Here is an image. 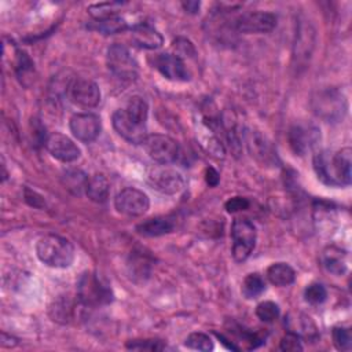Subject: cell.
Listing matches in <instances>:
<instances>
[{
    "mask_svg": "<svg viewBox=\"0 0 352 352\" xmlns=\"http://www.w3.org/2000/svg\"><path fill=\"white\" fill-rule=\"evenodd\" d=\"M352 150L344 147L337 153L322 151L314 155V169L320 182L327 186L351 184Z\"/></svg>",
    "mask_w": 352,
    "mask_h": 352,
    "instance_id": "1",
    "label": "cell"
},
{
    "mask_svg": "<svg viewBox=\"0 0 352 352\" xmlns=\"http://www.w3.org/2000/svg\"><path fill=\"white\" fill-rule=\"evenodd\" d=\"M36 254L48 267L67 268L74 260V246L63 236L48 234L37 241Z\"/></svg>",
    "mask_w": 352,
    "mask_h": 352,
    "instance_id": "2",
    "label": "cell"
},
{
    "mask_svg": "<svg viewBox=\"0 0 352 352\" xmlns=\"http://www.w3.org/2000/svg\"><path fill=\"white\" fill-rule=\"evenodd\" d=\"M77 297L85 307H102L113 301L111 287L96 274L85 272L77 282Z\"/></svg>",
    "mask_w": 352,
    "mask_h": 352,
    "instance_id": "3",
    "label": "cell"
},
{
    "mask_svg": "<svg viewBox=\"0 0 352 352\" xmlns=\"http://www.w3.org/2000/svg\"><path fill=\"white\" fill-rule=\"evenodd\" d=\"M312 109L318 117L327 122H336L344 117L346 111V102L340 91L327 88L319 91L312 98Z\"/></svg>",
    "mask_w": 352,
    "mask_h": 352,
    "instance_id": "4",
    "label": "cell"
},
{
    "mask_svg": "<svg viewBox=\"0 0 352 352\" xmlns=\"http://www.w3.org/2000/svg\"><path fill=\"white\" fill-rule=\"evenodd\" d=\"M232 257L235 261H245L256 246V227L248 219H235L231 227Z\"/></svg>",
    "mask_w": 352,
    "mask_h": 352,
    "instance_id": "5",
    "label": "cell"
},
{
    "mask_svg": "<svg viewBox=\"0 0 352 352\" xmlns=\"http://www.w3.org/2000/svg\"><path fill=\"white\" fill-rule=\"evenodd\" d=\"M144 150L148 157L161 165L172 164L179 157V144L175 139L161 133L147 135L143 142Z\"/></svg>",
    "mask_w": 352,
    "mask_h": 352,
    "instance_id": "6",
    "label": "cell"
},
{
    "mask_svg": "<svg viewBox=\"0 0 352 352\" xmlns=\"http://www.w3.org/2000/svg\"><path fill=\"white\" fill-rule=\"evenodd\" d=\"M147 182L153 188L162 194H176L183 186L182 175L168 165H153L147 169Z\"/></svg>",
    "mask_w": 352,
    "mask_h": 352,
    "instance_id": "7",
    "label": "cell"
},
{
    "mask_svg": "<svg viewBox=\"0 0 352 352\" xmlns=\"http://www.w3.org/2000/svg\"><path fill=\"white\" fill-rule=\"evenodd\" d=\"M107 67L118 78L133 80L138 76V63L121 44H113L107 50Z\"/></svg>",
    "mask_w": 352,
    "mask_h": 352,
    "instance_id": "8",
    "label": "cell"
},
{
    "mask_svg": "<svg viewBox=\"0 0 352 352\" xmlns=\"http://www.w3.org/2000/svg\"><path fill=\"white\" fill-rule=\"evenodd\" d=\"M114 208L118 213L136 217L144 214L150 208V199L146 192L135 187H125L114 198Z\"/></svg>",
    "mask_w": 352,
    "mask_h": 352,
    "instance_id": "9",
    "label": "cell"
},
{
    "mask_svg": "<svg viewBox=\"0 0 352 352\" xmlns=\"http://www.w3.org/2000/svg\"><path fill=\"white\" fill-rule=\"evenodd\" d=\"M113 126L116 132L132 144H143L147 138L146 122H142L132 117L125 109H118L113 114Z\"/></svg>",
    "mask_w": 352,
    "mask_h": 352,
    "instance_id": "10",
    "label": "cell"
},
{
    "mask_svg": "<svg viewBox=\"0 0 352 352\" xmlns=\"http://www.w3.org/2000/svg\"><path fill=\"white\" fill-rule=\"evenodd\" d=\"M69 98L78 107L92 109L100 102V89L89 78H76L69 85Z\"/></svg>",
    "mask_w": 352,
    "mask_h": 352,
    "instance_id": "11",
    "label": "cell"
},
{
    "mask_svg": "<svg viewBox=\"0 0 352 352\" xmlns=\"http://www.w3.org/2000/svg\"><path fill=\"white\" fill-rule=\"evenodd\" d=\"M70 131L73 136L82 142L91 143L94 142L100 133V118L92 113H77L70 118L69 122Z\"/></svg>",
    "mask_w": 352,
    "mask_h": 352,
    "instance_id": "12",
    "label": "cell"
},
{
    "mask_svg": "<svg viewBox=\"0 0 352 352\" xmlns=\"http://www.w3.org/2000/svg\"><path fill=\"white\" fill-rule=\"evenodd\" d=\"M276 26V15L265 11H252L242 14L236 22V30L242 33H268Z\"/></svg>",
    "mask_w": 352,
    "mask_h": 352,
    "instance_id": "13",
    "label": "cell"
},
{
    "mask_svg": "<svg viewBox=\"0 0 352 352\" xmlns=\"http://www.w3.org/2000/svg\"><path fill=\"white\" fill-rule=\"evenodd\" d=\"M287 138L292 150L297 155H304L308 150L316 146V143L320 139V133L319 129L311 124H296L289 129Z\"/></svg>",
    "mask_w": 352,
    "mask_h": 352,
    "instance_id": "14",
    "label": "cell"
},
{
    "mask_svg": "<svg viewBox=\"0 0 352 352\" xmlns=\"http://www.w3.org/2000/svg\"><path fill=\"white\" fill-rule=\"evenodd\" d=\"M44 144L48 153L62 162H73L78 160L81 154L78 146L69 136L59 132L48 135Z\"/></svg>",
    "mask_w": 352,
    "mask_h": 352,
    "instance_id": "15",
    "label": "cell"
},
{
    "mask_svg": "<svg viewBox=\"0 0 352 352\" xmlns=\"http://www.w3.org/2000/svg\"><path fill=\"white\" fill-rule=\"evenodd\" d=\"M246 147L252 157H254L261 165H274L278 162V155L271 142L257 131H248Z\"/></svg>",
    "mask_w": 352,
    "mask_h": 352,
    "instance_id": "16",
    "label": "cell"
},
{
    "mask_svg": "<svg viewBox=\"0 0 352 352\" xmlns=\"http://www.w3.org/2000/svg\"><path fill=\"white\" fill-rule=\"evenodd\" d=\"M154 67L168 80L188 81L190 73L183 59L176 54H158L154 58Z\"/></svg>",
    "mask_w": 352,
    "mask_h": 352,
    "instance_id": "17",
    "label": "cell"
},
{
    "mask_svg": "<svg viewBox=\"0 0 352 352\" xmlns=\"http://www.w3.org/2000/svg\"><path fill=\"white\" fill-rule=\"evenodd\" d=\"M320 264L333 275H344L348 270V253L334 245L326 246L320 253Z\"/></svg>",
    "mask_w": 352,
    "mask_h": 352,
    "instance_id": "18",
    "label": "cell"
},
{
    "mask_svg": "<svg viewBox=\"0 0 352 352\" xmlns=\"http://www.w3.org/2000/svg\"><path fill=\"white\" fill-rule=\"evenodd\" d=\"M131 37L138 47L146 50H157L164 44L161 33L148 23H138L131 29Z\"/></svg>",
    "mask_w": 352,
    "mask_h": 352,
    "instance_id": "19",
    "label": "cell"
},
{
    "mask_svg": "<svg viewBox=\"0 0 352 352\" xmlns=\"http://www.w3.org/2000/svg\"><path fill=\"white\" fill-rule=\"evenodd\" d=\"M314 48V30L309 23H300L296 32V43H294V58L297 62L307 60L309 58Z\"/></svg>",
    "mask_w": 352,
    "mask_h": 352,
    "instance_id": "20",
    "label": "cell"
},
{
    "mask_svg": "<svg viewBox=\"0 0 352 352\" xmlns=\"http://www.w3.org/2000/svg\"><path fill=\"white\" fill-rule=\"evenodd\" d=\"M175 223L170 217H151L136 226V231L144 236H160L172 232Z\"/></svg>",
    "mask_w": 352,
    "mask_h": 352,
    "instance_id": "21",
    "label": "cell"
},
{
    "mask_svg": "<svg viewBox=\"0 0 352 352\" xmlns=\"http://www.w3.org/2000/svg\"><path fill=\"white\" fill-rule=\"evenodd\" d=\"M109 191H110V184L104 175L95 173L88 179V183L85 187V194L91 201H94L96 204L106 202V199L109 197Z\"/></svg>",
    "mask_w": 352,
    "mask_h": 352,
    "instance_id": "22",
    "label": "cell"
},
{
    "mask_svg": "<svg viewBox=\"0 0 352 352\" xmlns=\"http://www.w3.org/2000/svg\"><path fill=\"white\" fill-rule=\"evenodd\" d=\"M267 279L279 287L289 286L296 280L294 270L286 263H274L267 268Z\"/></svg>",
    "mask_w": 352,
    "mask_h": 352,
    "instance_id": "23",
    "label": "cell"
},
{
    "mask_svg": "<svg viewBox=\"0 0 352 352\" xmlns=\"http://www.w3.org/2000/svg\"><path fill=\"white\" fill-rule=\"evenodd\" d=\"M88 179L89 177L85 175V172H82L78 168H72L63 173L62 183H63L65 188L69 190L72 194L80 195V194L85 192Z\"/></svg>",
    "mask_w": 352,
    "mask_h": 352,
    "instance_id": "24",
    "label": "cell"
},
{
    "mask_svg": "<svg viewBox=\"0 0 352 352\" xmlns=\"http://www.w3.org/2000/svg\"><path fill=\"white\" fill-rule=\"evenodd\" d=\"M91 28L103 34H114V33L124 32L128 28V25L118 14H116V15H110V16H106L102 19H95V22Z\"/></svg>",
    "mask_w": 352,
    "mask_h": 352,
    "instance_id": "25",
    "label": "cell"
},
{
    "mask_svg": "<svg viewBox=\"0 0 352 352\" xmlns=\"http://www.w3.org/2000/svg\"><path fill=\"white\" fill-rule=\"evenodd\" d=\"M265 290V282L258 274H249L242 283V294L246 298H256Z\"/></svg>",
    "mask_w": 352,
    "mask_h": 352,
    "instance_id": "26",
    "label": "cell"
},
{
    "mask_svg": "<svg viewBox=\"0 0 352 352\" xmlns=\"http://www.w3.org/2000/svg\"><path fill=\"white\" fill-rule=\"evenodd\" d=\"M184 345L190 349H194V351H201V352H209L213 349V341L212 338L205 334V333H191L187 336L186 341H184Z\"/></svg>",
    "mask_w": 352,
    "mask_h": 352,
    "instance_id": "27",
    "label": "cell"
},
{
    "mask_svg": "<svg viewBox=\"0 0 352 352\" xmlns=\"http://www.w3.org/2000/svg\"><path fill=\"white\" fill-rule=\"evenodd\" d=\"M125 110L132 116L135 117L136 120L142 121V122H146L147 121V116H148V106H147V102L140 98V96H133L129 99V102L126 103V107Z\"/></svg>",
    "mask_w": 352,
    "mask_h": 352,
    "instance_id": "28",
    "label": "cell"
},
{
    "mask_svg": "<svg viewBox=\"0 0 352 352\" xmlns=\"http://www.w3.org/2000/svg\"><path fill=\"white\" fill-rule=\"evenodd\" d=\"M256 315L260 320L271 323L279 316V307L274 301H263L256 307Z\"/></svg>",
    "mask_w": 352,
    "mask_h": 352,
    "instance_id": "29",
    "label": "cell"
},
{
    "mask_svg": "<svg viewBox=\"0 0 352 352\" xmlns=\"http://www.w3.org/2000/svg\"><path fill=\"white\" fill-rule=\"evenodd\" d=\"M304 297H305V301H308L309 304L318 305V304H322L326 300L327 292H326V287L322 283L314 282V283H311L305 287Z\"/></svg>",
    "mask_w": 352,
    "mask_h": 352,
    "instance_id": "30",
    "label": "cell"
},
{
    "mask_svg": "<svg viewBox=\"0 0 352 352\" xmlns=\"http://www.w3.org/2000/svg\"><path fill=\"white\" fill-rule=\"evenodd\" d=\"M333 342L337 349L340 351H349L352 345V336L351 330L346 327L337 326L333 329Z\"/></svg>",
    "mask_w": 352,
    "mask_h": 352,
    "instance_id": "31",
    "label": "cell"
},
{
    "mask_svg": "<svg viewBox=\"0 0 352 352\" xmlns=\"http://www.w3.org/2000/svg\"><path fill=\"white\" fill-rule=\"evenodd\" d=\"M279 348L282 351H287V352H294V351H301L302 345L300 341V336L294 331H289L286 333L279 344Z\"/></svg>",
    "mask_w": 352,
    "mask_h": 352,
    "instance_id": "32",
    "label": "cell"
},
{
    "mask_svg": "<svg viewBox=\"0 0 352 352\" xmlns=\"http://www.w3.org/2000/svg\"><path fill=\"white\" fill-rule=\"evenodd\" d=\"M126 348L129 349H146V351H161L165 348V345L158 340H140V341H131L126 344Z\"/></svg>",
    "mask_w": 352,
    "mask_h": 352,
    "instance_id": "33",
    "label": "cell"
},
{
    "mask_svg": "<svg viewBox=\"0 0 352 352\" xmlns=\"http://www.w3.org/2000/svg\"><path fill=\"white\" fill-rule=\"evenodd\" d=\"M15 70H16V74H18L19 78L25 77V74H26L28 72H32V70H33V63H32V60H30V58L28 56L26 52L18 51Z\"/></svg>",
    "mask_w": 352,
    "mask_h": 352,
    "instance_id": "34",
    "label": "cell"
},
{
    "mask_svg": "<svg viewBox=\"0 0 352 352\" xmlns=\"http://www.w3.org/2000/svg\"><path fill=\"white\" fill-rule=\"evenodd\" d=\"M249 208V201L243 197H234L226 202V209L230 213H235L239 210H245Z\"/></svg>",
    "mask_w": 352,
    "mask_h": 352,
    "instance_id": "35",
    "label": "cell"
},
{
    "mask_svg": "<svg viewBox=\"0 0 352 352\" xmlns=\"http://www.w3.org/2000/svg\"><path fill=\"white\" fill-rule=\"evenodd\" d=\"M205 179H206V183H208L209 186L214 187V186L219 183L220 176H219V173L216 172V169L208 168V169H206V176H205Z\"/></svg>",
    "mask_w": 352,
    "mask_h": 352,
    "instance_id": "36",
    "label": "cell"
},
{
    "mask_svg": "<svg viewBox=\"0 0 352 352\" xmlns=\"http://www.w3.org/2000/svg\"><path fill=\"white\" fill-rule=\"evenodd\" d=\"M183 8L186 10V12H190V14H197L199 7H201V3L199 1H184L182 3Z\"/></svg>",
    "mask_w": 352,
    "mask_h": 352,
    "instance_id": "37",
    "label": "cell"
}]
</instances>
